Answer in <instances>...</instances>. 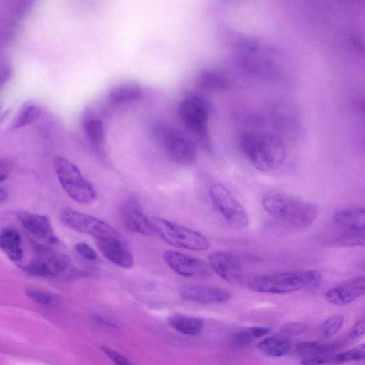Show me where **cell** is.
Here are the masks:
<instances>
[{"label":"cell","mask_w":365,"mask_h":365,"mask_svg":"<svg viewBox=\"0 0 365 365\" xmlns=\"http://www.w3.org/2000/svg\"><path fill=\"white\" fill-rule=\"evenodd\" d=\"M258 350L269 357H281L287 355L291 349L288 340L277 337H268L261 340L257 345Z\"/></svg>","instance_id":"44dd1931"},{"label":"cell","mask_w":365,"mask_h":365,"mask_svg":"<svg viewBox=\"0 0 365 365\" xmlns=\"http://www.w3.org/2000/svg\"><path fill=\"white\" fill-rule=\"evenodd\" d=\"M26 292L28 297L33 301L45 307H53L59 302L58 297L48 291L31 288Z\"/></svg>","instance_id":"83f0119b"},{"label":"cell","mask_w":365,"mask_h":365,"mask_svg":"<svg viewBox=\"0 0 365 365\" xmlns=\"http://www.w3.org/2000/svg\"><path fill=\"white\" fill-rule=\"evenodd\" d=\"M209 266L225 281L234 283L242 278L243 270L239 260L230 253L215 252L208 258Z\"/></svg>","instance_id":"4fadbf2b"},{"label":"cell","mask_w":365,"mask_h":365,"mask_svg":"<svg viewBox=\"0 0 365 365\" xmlns=\"http://www.w3.org/2000/svg\"><path fill=\"white\" fill-rule=\"evenodd\" d=\"M41 107L34 103H26L15 117L11 128L13 130H18L25 128L36 122L41 117Z\"/></svg>","instance_id":"603a6c76"},{"label":"cell","mask_w":365,"mask_h":365,"mask_svg":"<svg viewBox=\"0 0 365 365\" xmlns=\"http://www.w3.org/2000/svg\"><path fill=\"white\" fill-rule=\"evenodd\" d=\"M168 321L177 332L189 336L199 335L204 328V321L194 316L175 314L170 317Z\"/></svg>","instance_id":"d6986e66"},{"label":"cell","mask_w":365,"mask_h":365,"mask_svg":"<svg viewBox=\"0 0 365 365\" xmlns=\"http://www.w3.org/2000/svg\"><path fill=\"white\" fill-rule=\"evenodd\" d=\"M164 258L171 269L183 277H202L211 273L209 264L189 255L167 250L164 253Z\"/></svg>","instance_id":"30bf717a"},{"label":"cell","mask_w":365,"mask_h":365,"mask_svg":"<svg viewBox=\"0 0 365 365\" xmlns=\"http://www.w3.org/2000/svg\"><path fill=\"white\" fill-rule=\"evenodd\" d=\"M95 319L98 322H100L105 326H109L110 327H117L116 324L113 322L110 321V319H107L102 316L97 315L95 317Z\"/></svg>","instance_id":"74e56055"},{"label":"cell","mask_w":365,"mask_h":365,"mask_svg":"<svg viewBox=\"0 0 365 365\" xmlns=\"http://www.w3.org/2000/svg\"><path fill=\"white\" fill-rule=\"evenodd\" d=\"M150 221L154 233L169 245L195 251L206 250L210 247L208 239L196 231L161 218L154 217Z\"/></svg>","instance_id":"52a82bcc"},{"label":"cell","mask_w":365,"mask_h":365,"mask_svg":"<svg viewBox=\"0 0 365 365\" xmlns=\"http://www.w3.org/2000/svg\"><path fill=\"white\" fill-rule=\"evenodd\" d=\"M61 221L69 228L96 238V239L123 238L113 226L89 214L70 208H65L60 212Z\"/></svg>","instance_id":"9c48e42d"},{"label":"cell","mask_w":365,"mask_h":365,"mask_svg":"<svg viewBox=\"0 0 365 365\" xmlns=\"http://www.w3.org/2000/svg\"><path fill=\"white\" fill-rule=\"evenodd\" d=\"M75 250L83 258L89 261H95L98 258L97 253L87 243H77Z\"/></svg>","instance_id":"d6a6232c"},{"label":"cell","mask_w":365,"mask_h":365,"mask_svg":"<svg viewBox=\"0 0 365 365\" xmlns=\"http://www.w3.org/2000/svg\"><path fill=\"white\" fill-rule=\"evenodd\" d=\"M178 111L184 127L204 149L210 151L211 139L208 103L197 95L189 94L181 101Z\"/></svg>","instance_id":"277c9868"},{"label":"cell","mask_w":365,"mask_h":365,"mask_svg":"<svg viewBox=\"0 0 365 365\" xmlns=\"http://www.w3.org/2000/svg\"><path fill=\"white\" fill-rule=\"evenodd\" d=\"M209 195L214 207L231 227L238 230L248 227L249 218L246 210L225 185L213 184Z\"/></svg>","instance_id":"ba28073f"},{"label":"cell","mask_w":365,"mask_h":365,"mask_svg":"<svg viewBox=\"0 0 365 365\" xmlns=\"http://www.w3.org/2000/svg\"><path fill=\"white\" fill-rule=\"evenodd\" d=\"M97 245L102 255L113 264L125 269L133 268L134 257L125 237L97 239Z\"/></svg>","instance_id":"8fae6325"},{"label":"cell","mask_w":365,"mask_h":365,"mask_svg":"<svg viewBox=\"0 0 365 365\" xmlns=\"http://www.w3.org/2000/svg\"><path fill=\"white\" fill-rule=\"evenodd\" d=\"M365 345L361 344L356 347L341 353L330 354V364H344L360 361L364 359Z\"/></svg>","instance_id":"4316f807"},{"label":"cell","mask_w":365,"mask_h":365,"mask_svg":"<svg viewBox=\"0 0 365 365\" xmlns=\"http://www.w3.org/2000/svg\"><path fill=\"white\" fill-rule=\"evenodd\" d=\"M364 277H358L330 288L325 293V298L332 305H346L364 295Z\"/></svg>","instance_id":"2e32d148"},{"label":"cell","mask_w":365,"mask_h":365,"mask_svg":"<svg viewBox=\"0 0 365 365\" xmlns=\"http://www.w3.org/2000/svg\"><path fill=\"white\" fill-rule=\"evenodd\" d=\"M154 134L172 162L184 166L192 165L196 162L198 154L196 144L181 130L158 125L154 127Z\"/></svg>","instance_id":"8992f818"},{"label":"cell","mask_w":365,"mask_h":365,"mask_svg":"<svg viewBox=\"0 0 365 365\" xmlns=\"http://www.w3.org/2000/svg\"><path fill=\"white\" fill-rule=\"evenodd\" d=\"M197 85L201 90L208 92L227 90L230 88V83L225 76L211 71L202 73Z\"/></svg>","instance_id":"cb8c5ba5"},{"label":"cell","mask_w":365,"mask_h":365,"mask_svg":"<svg viewBox=\"0 0 365 365\" xmlns=\"http://www.w3.org/2000/svg\"><path fill=\"white\" fill-rule=\"evenodd\" d=\"M55 167L63 189L72 199L85 205L96 200L97 192L94 186L73 162L59 157L55 160Z\"/></svg>","instance_id":"5b68a950"},{"label":"cell","mask_w":365,"mask_h":365,"mask_svg":"<svg viewBox=\"0 0 365 365\" xmlns=\"http://www.w3.org/2000/svg\"><path fill=\"white\" fill-rule=\"evenodd\" d=\"M344 316L334 314L327 318L321 325L320 335L323 338H329L335 335L344 324Z\"/></svg>","instance_id":"f1b7e54d"},{"label":"cell","mask_w":365,"mask_h":365,"mask_svg":"<svg viewBox=\"0 0 365 365\" xmlns=\"http://www.w3.org/2000/svg\"><path fill=\"white\" fill-rule=\"evenodd\" d=\"M85 131L88 139L92 146L100 150L104 145L105 140V127L100 120H90L85 126Z\"/></svg>","instance_id":"484cf974"},{"label":"cell","mask_w":365,"mask_h":365,"mask_svg":"<svg viewBox=\"0 0 365 365\" xmlns=\"http://www.w3.org/2000/svg\"><path fill=\"white\" fill-rule=\"evenodd\" d=\"M240 144L246 160L260 171H275L285 164L286 147L277 135L266 132L248 131L241 136Z\"/></svg>","instance_id":"6da1fadb"},{"label":"cell","mask_w":365,"mask_h":365,"mask_svg":"<svg viewBox=\"0 0 365 365\" xmlns=\"http://www.w3.org/2000/svg\"><path fill=\"white\" fill-rule=\"evenodd\" d=\"M337 232L333 234L331 243L340 246H364V231H356L337 228Z\"/></svg>","instance_id":"d4e9b609"},{"label":"cell","mask_w":365,"mask_h":365,"mask_svg":"<svg viewBox=\"0 0 365 365\" xmlns=\"http://www.w3.org/2000/svg\"><path fill=\"white\" fill-rule=\"evenodd\" d=\"M100 349L111 360L117 364L129 365L133 364L128 358L107 345H102Z\"/></svg>","instance_id":"1f68e13d"},{"label":"cell","mask_w":365,"mask_h":365,"mask_svg":"<svg viewBox=\"0 0 365 365\" xmlns=\"http://www.w3.org/2000/svg\"><path fill=\"white\" fill-rule=\"evenodd\" d=\"M19 218L26 229L37 238L51 245L60 243V239L47 216L23 211L19 214Z\"/></svg>","instance_id":"7c38bea8"},{"label":"cell","mask_w":365,"mask_h":365,"mask_svg":"<svg viewBox=\"0 0 365 365\" xmlns=\"http://www.w3.org/2000/svg\"><path fill=\"white\" fill-rule=\"evenodd\" d=\"M121 218L125 227L132 232L144 236H152L154 233L150 218L146 216L139 204L135 201H129L123 205Z\"/></svg>","instance_id":"9a60e30c"},{"label":"cell","mask_w":365,"mask_h":365,"mask_svg":"<svg viewBox=\"0 0 365 365\" xmlns=\"http://www.w3.org/2000/svg\"><path fill=\"white\" fill-rule=\"evenodd\" d=\"M144 95L142 88L136 84H124L113 88L110 92V100L116 104L140 100Z\"/></svg>","instance_id":"7402d4cb"},{"label":"cell","mask_w":365,"mask_h":365,"mask_svg":"<svg viewBox=\"0 0 365 365\" xmlns=\"http://www.w3.org/2000/svg\"><path fill=\"white\" fill-rule=\"evenodd\" d=\"M248 331L252 337L255 339L267 335L270 332V329L268 327L255 326L250 328Z\"/></svg>","instance_id":"d590c367"},{"label":"cell","mask_w":365,"mask_h":365,"mask_svg":"<svg viewBox=\"0 0 365 365\" xmlns=\"http://www.w3.org/2000/svg\"><path fill=\"white\" fill-rule=\"evenodd\" d=\"M263 209L273 218L298 229L310 228L318 215L317 206L279 191H270L262 198Z\"/></svg>","instance_id":"7a4b0ae2"},{"label":"cell","mask_w":365,"mask_h":365,"mask_svg":"<svg viewBox=\"0 0 365 365\" xmlns=\"http://www.w3.org/2000/svg\"><path fill=\"white\" fill-rule=\"evenodd\" d=\"M180 295L187 301L202 304L224 303L231 299V294L226 290L207 286H184Z\"/></svg>","instance_id":"5bb4252c"},{"label":"cell","mask_w":365,"mask_h":365,"mask_svg":"<svg viewBox=\"0 0 365 365\" xmlns=\"http://www.w3.org/2000/svg\"><path fill=\"white\" fill-rule=\"evenodd\" d=\"M9 199V193L7 191L0 189V205L4 203Z\"/></svg>","instance_id":"f35d334b"},{"label":"cell","mask_w":365,"mask_h":365,"mask_svg":"<svg viewBox=\"0 0 365 365\" xmlns=\"http://www.w3.org/2000/svg\"><path fill=\"white\" fill-rule=\"evenodd\" d=\"M0 249L14 262H21L24 258L22 238L14 228H6L0 233Z\"/></svg>","instance_id":"ac0fdd59"},{"label":"cell","mask_w":365,"mask_h":365,"mask_svg":"<svg viewBox=\"0 0 365 365\" xmlns=\"http://www.w3.org/2000/svg\"><path fill=\"white\" fill-rule=\"evenodd\" d=\"M13 167L12 162L7 159L0 160V184L8 179Z\"/></svg>","instance_id":"836d02e7"},{"label":"cell","mask_w":365,"mask_h":365,"mask_svg":"<svg viewBox=\"0 0 365 365\" xmlns=\"http://www.w3.org/2000/svg\"><path fill=\"white\" fill-rule=\"evenodd\" d=\"M335 227L356 231H364L365 211L363 207H349L337 211L333 216Z\"/></svg>","instance_id":"e0dca14e"},{"label":"cell","mask_w":365,"mask_h":365,"mask_svg":"<svg viewBox=\"0 0 365 365\" xmlns=\"http://www.w3.org/2000/svg\"><path fill=\"white\" fill-rule=\"evenodd\" d=\"M253 339L248 330L241 331L231 336V342L234 347L244 348L249 346Z\"/></svg>","instance_id":"f546056e"},{"label":"cell","mask_w":365,"mask_h":365,"mask_svg":"<svg viewBox=\"0 0 365 365\" xmlns=\"http://www.w3.org/2000/svg\"><path fill=\"white\" fill-rule=\"evenodd\" d=\"M11 76V69L8 68L0 69V88H1L10 80Z\"/></svg>","instance_id":"8d00e7d4"},{"label":"cell","mask_w":365,"mask_h":365,"mask_svg":"<svg viewBox=\"0 0 365 365\" xmlns=\"http://www.w3.org/2000/svg\"><path fill=\"white\" fill-rule=\"evenodd\" d=\"M307 329V324L302 322H292L282 325L281 332L287 335H297L302 334Z\"/></svg>","instance_id":"4dcf8cb0"},{"label":"cell","mask_w":365,"mask_h":365,"mask_svg":"<svg viewBox=\"0 0 365 365\" xmlns=\"http://www.w3.org/2000/svg\"><path fill=\"white\" fill-rule=\"evenodd\" d=\"M365 330V321L362 318L356 322L351 329L349 330L348 334V338L351 339H356L364 335Z\"/></svg>","instance_id":"e575fe53"},{"label":"cell","mask_w":365,"mask_h":365,"mask_svg":"<svg viewBox=\"0 0 365 365\" xmlns=\"http://www.w3.org/2000/svg\"><path fill=\"white\" fill-rule=\"evenodd\" d=\"M341 346L342 343L339 342H302L297 344L296 351L307 358L332 354Z\"/></svg>","instance_id":"ffe728a7"},{"label":"cell","mask_w":365,"mask_h":365,"mask_svg":"<svg viewBox=\"0 0 365 365\" xmlns=\"http://www.w3.org/2000/svg\"><path fill=\"white\" fill-rule=\"evenodd\" d=\"M323 281L316 270L284 272L258 277L248 284L250 290L264 294L282 295L317 286Z\"/></svg>","instance_id":"3957f363"}]
</instances>
